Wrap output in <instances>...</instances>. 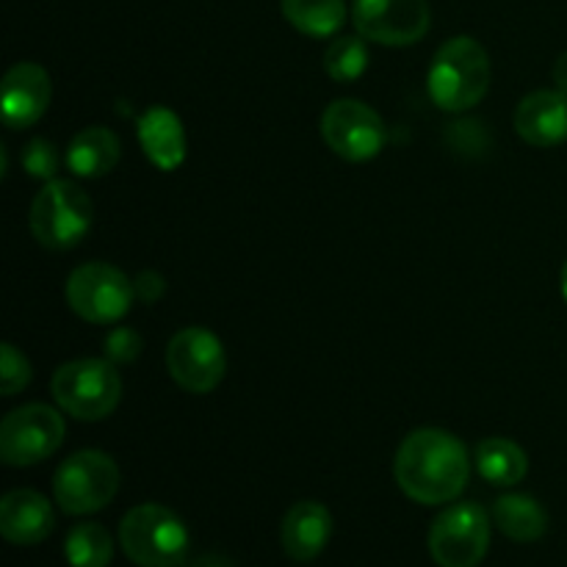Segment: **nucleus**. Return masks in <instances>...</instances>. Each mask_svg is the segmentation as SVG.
I'll return each instance as SVG.
<instances>
[{
    "instance_id": "a211bd4d",
    "label": "nucleus",
    "mask_w": 567,
    "mask_h": 567,
    "mask_svg": "<svg viewBox=\"0 0 567 567\" xmlns=\"http://www.w3.org/2000/svg\"><path fill=\"white\" fill-rule=\"evenodd\" d=\"M122 144L114 131L103 125L83 127L66 147V169L75 177H103L120 164Z\"/></svg>"
},
{
    "instance_id": "5701e85b",
    "label": "nucleus",
    "mask_w": 567,
    "mask_h": 567,
    "mask_svg": "<svg viewBox=\"0 0 567 567\" xmlns=\"http://www.w3.org/2000/svg\"><path fill=\"white\" fill-rule=\"evenodd\" d=\"M369 66V48L365 39L360 37H341L327 48L324 53V72L338 83H352Z\"/></svg>"
},
{
    "instance_id": "1a4fd4ad",
    "label": "nucleus",
    "mask_w": 567,
    "mask_h": 567,
    "mask_svg": "<svg viewBox=\"0 0 567 567\" xmlns=\"http://www.w3.org/2000/svg\"><path fill=\"white\" fill-rule=\"evenodd\" d=\"M61 443H64V419L48 404L17 408L0 424V457L14 468L42 463L59 452Z\"/></svg>"
},
{
    "instance_id": "423d86ee",
    "label": "nucleus",
    "mask_w": 567,
    "mask_h": 567,
    "mask_svg": "<svg viewBox=\"0 0 567 567\" xmlns=\"http://www.w3.org/2000/svg\"><path fill=\"white\" fill-rule=\"evenodd\" d=\"M120 491V468L97 449L72 454L53 476L55 504L66 515H92L114 502Z\"/></svg>"
},
{
    "instance_id": "f3484780",
    "label": "nucleus",
    "mask_w": 567,
    "mask_h": 567,
    "mask_svg": "<svg viewBox=\"0 0 567 567\" xmlns=\"http://www.w3.org/2000/svg\"><path fill=\"white\" fill-rule=\"evenodd\" d=\"M136 125L144 155L158 169L172 172L186 161V131H183V122L175 111L153 105L138 116Z\"/></svg>"
},
{
    "instance_id": "412c9836",
    "label": "nucleus",
    "mask_w": 567,
    "mask_h": 567,
    "mask_svg": "<svg viewBox=\"0 0 567 567\" xmlns=\"http://www.w3.org/2000/svg\"><path fill=\"white\" fill-rule=\"evenodd\" d=\"M282 17L305 37L327 39L347 22L343 0H280Z\"/></svg>"
},
{
    "instance_id": "6ab92c4d",
    "label": "nucleus",
    "mask_w": 567,
    "mask_h": 567,
    "mask_svg": "<svg viewBox=\"0 0 567 567\" xmlns=\"http://www.w3.org/2000/svg\"><path fill=\"white\" fill-rule=\"evenodd\" d=\"M493 520L515 543H537L548 532V513L537 498L509 493L493 504Z\"/></svg>"
},
{
    "instance_id": "4be33fe9",
    "label": "nucleus",
    "mask_w": 567,
    "mask_h": 567,
    "mask_svg": "<svg viewBox=\"0 0 567 567\" xmlns=\"http://www.w3.org/2000/svg\"><path fill=\"white\" fill-rule=\"evenodd\" d=\"M64 557L70 567H109L114 559V540L100 524L72 526L64 540Z\"/></svg>"
},
{
    "instance_id": "b1692460",
    "label": "nucleus",
    "mask_w": 567,
    "mask_h": 567,
    "mask_svg": "<svg viewBox=\"0 0 567 567\" xmlns=\"http://www.w3.org/2000/svg\"><path fill=\"white\" fill-rule=\"evenodd\" d=\"M20 164L28 175L48 183L53 181L55 172H59V150H55V144L48 142V138H31V142L25 144V150H22Z\"/></svg>"
},
{
    "instance_id": "f257e3e1",
    "label": "nucleus",
    "mask_w": 567,
    "mask_h": 567,
    "mask_svg": "<svg viewBox=\"0 0 567 567\" xmlns=\"http://www.w3.org/2000/svg\"><path fill=\"white\" fill-rule=\"evenodd\" d=\"M471 474L468 449L452 432L424 426L410 432L393 460V476L402 493L413 502L437 507L465 491Z\"/></svg>"
},
{
    "instance_id": "9d476101",
    "label": "nucleus",
    "mask_w": 567,
    "mask_h": 567,
    "mask_svg": "<svg viewBox=\"0 0 567 567\" xmlns=\"http://www.w3.org/2000/svg\"><path fill=\"white\" fill-rule=\"evenodd\" d=\"M321 136L327 147L343 161L363 164L385 147V125L371 105L360 100H336L321 116Z\"/></svg>"
},
{
    "instance_id": "7ed1b4c3",
    "label": "nucleus",
    "mask_w": 567,
    "mask_h": 567,
    "mask_svg": "<svg viewBox=\"0 0 567 567\" xmlns=\"http://www.w3.org/2000/svg\"><path fill=\"white\" fill-rule=\"evenodd\" d=\"M120 546L138 567H181L188 557V529L169 507L138 504L122 518Z\"/></svg>"
},
{
    "instance_id": "c85d7f7f",
    "label": "nucleus",
    "mask_w": 567,
    "mask_h": 567,
    "mask_svg": "<svg viewBox=\"0 0 567 567\" xmlns=\"http://www.w3.org/2000/svg\"><path fill=\"white\" fill-rule=\"evenodd\" d=\"M192 567H233V563L227 557H221V554H203Z\"/></svg>"
},
{
    "instance_id": "cd10ccee",
    "label": "nucleus",
    "mask_w": 567,
    "mask_h": 567,
    "mask_svg": "<svg viewBox=\"0 0 567 567\" xmlns=\"http://www.w3.org/2000/svg\"><path fill=\"white\" fill-rule=\"evenodd\" d=\"M554 83H557L559 92L567 94V50L559 55L557 64H554Z\"/></svg>"
},
{
    "instance_id": "f8f14e48",
    "label": "nucleus",
    "mask_w": 567,
    "mask_h": 567,
    "mask_svg": "<svg viewBox=\"0 0 567 567\" xmlns=\"http://www.w3.org/2000/svg\"><path fill=\"white\" fill-rule=\"evenodd\" d=\"M352 20L365 42L385 48H408L430 31L426 0H354Z\"/></svg>"
},
{
    "instance_id": "ddd939ff",
    "label": "nucleus",
    "mask_w": 567,
    "mask_h": 567,
    "mask_svg": "<svg viewBox=\"0 0 567 567\" xmlns=\"http://www.w3.org/2000/svg\"><path fill=\"white\" fill-rule=\"evenodd\" d=\"M50 105V75L33 61H20L3 78V120L11 131L31 127Z\"/></svg>"
},
{
    "instance_id": "f03ea898",
    "label": "nucleus",
    "mask_w": 567,
    "mask_h": 567,
    "mask_svg": "<svg viewBox=\"0 0 567 567\" xmlns=\"http://www.w3.org/2000/svg\"><path fill=\"white\" fill-rule=\"evenodd\" d=\"M491 89V55L476 39L454 37L441 44L426 75V92L443 111H468Z\"/></svg>"
},
{
    "instance_id": "6e6552de",
    "label": "nucleus",
    "mask_w": 567,
    "mask_h": 567,
    "mask_svg": "<svg viewBox=\"0 0 567 567\" xmlns=\"http://www.w3.org/2000/svg\"><path fill=\"white\" fill-rule=\"evenodd\" d=\"M491 548V518L476 502L443 509L430 529V554L441 567H476Z\"/></svg>"
},
{
    "instance_id": "39448f33",
    "label": "nucleus",
    "mask_w": 567,
    "mask_h": 567,
    "mask_svg": "<svg viewBox=\"0 0 567 567\" xmlns=\"http://www.w3.org/2000/svg\"><path fill=\"white\" fill-rule=\"evenodd\" d=\"M53 399L78 421H103L122 399V380L111 360L83 358L64 363L53 374Z\"/></svg>"
},
{
    "instance_id": "9b49d317",
    "label": "nucleus",
    "mask_w": 567,
    "mask_h": 567,
    "mask_svg": "<svg viewBox=\"0 0 567 567\" xmlns=\"http://www.w3.org/2000/svg\"><path fill=\"white\" fill-rule=\"evenodd\" d=\"M166 369L183 391L203 396L225 380V347L205 327H186L166 347Z\"/></svg>"
},
{
    "instance_id": "aec40b11",
    "label": "nucleus",
    "mask_w": 567,
    "mask_h": 567,
    "mask_svg": "<svg viewBox=\"0 0 567 567\" xmlns=\"http://www.w3.org/2000/svg\"><path fill=\"white\" fill-rule=\"evenodd\" d=\"M476 468L482 480L496 487H513L529 471V457L524 449L507 437H487L476 446Z\"/></svg>"
},
{
    "instance_id": "a878e982",
    "label": "nucleus",
    "mask_w": 567,
    "mask_h": 567,
    "mask_svg": "<svg viewBox=\"0 0 567 567\" xmlns=\"http://www.w3.org/2000/svg\"><path fill=\"white\" fill-rule=\"evenodd\" d=\"M142 349L144 341L133 327H116V330H111L109 336H105V358H109L111 363H133V360L142 354Z\"/></svg>"
},
{
    "instance_id": "c756f323",
    "label": "nucleus",
    "mask_w": 567,
    "mask_h": 567,
    "mask_svg": "<svg viewBox=\"0 0 567 567\" xmlns=\"http://www.w3.org/2000/svg\"><path fill=\"white\" fill-rule=\"evenodd\" d=\"M559 286H563V297H565V302H567V260H565V266H563V277H559Z\"/></svg>"
},
{
    "instance_id": "dca6fc26",
    "label": "nucleus",
    "mask_w": 567,
    "mask_h": 567,
    "mask_svg": "<svg viewBox=\"0 0 567 567\" xmlns=\"http://www.w3.org/2000/svg\"><path fill=\"white\" fill-rule=\"evenodd\" d=\"M332 537V515L319 502H299L286 513L280 526L282 551L293 563H313Z\"/></svg>"
},
{
    "instance_id": "bb28decb",
    "label": "nucleus",
    "mask_w": 567,
    "mask_h": 567,
    "mask_svg": "<svg viewBox=\"0 0 567 567\" xmlns=\"http://www.w3.org/2000/svg\"><path fill=\"white\" fill-rule=\"evenodd\" d=\"M133 288H136V299H142V302L153 305V302H158L161 297H164L166 282H164V277L158 275V271L147 269V271H142V275H138L136 280H133Z\"/></svg>"
},
{
    "instance_id": "393cba45",
    "label": "nucleus",
    "mask_w": 567,
    "mask_h": 567,
    "mask_svg": "<svg viewBox=\"0 0 567 567\" xmlns=\"http://www.w3.org/2000/svg\"><path fill=\"white\" fill-rule=\"evenodd\" d=\"M0 354H3V360H0V391H3V396H14V393H20L31 382V363L11 343H3Z\"/></svg>"
},
{
    "instance_id": "0eeeda50",
    "label": "nucleus",
    "mask_w": 567,
    "mask_h": 567,
    "mask_svg": "<svg viewBox=\"0 0 567 567\" xmlns=\"http://www.w3.org/2000/svg\"><path fill=\"white\" fill-rule=\"evenodd\" d=\"M66 305L92 324H114L131 310L136 288L122 269L111 264H83L66 280Z\"/></svg>"
},
{
    "instance_id": "2eb2a0df",
    "label": "nucleus",
    "mask_w": 567,
    "mask_h": 567,
    "mask_svg": "<svg viewBox=\"0 0 567 567\" xmlns=\"http://www.w3.org/2000/svg\"><path fill=\"white\" fill-rule=\"evenodd\" d=\"M55 526L53 507L37 491H11L0 502V535L14 546H37Z\"/></svg>"
},
{
    "instance_id": "4468645a",
    "label": "nucleus",
    "mask_w": 567,
    "mask_h": 567,
    "mask_svg": "<svg viewBox=\"0 0 567 567\" xmlns=\"http://www.w3.org/2000/svg\"><path fill=\"white\" fill-rule=\"evenodd\" d=\"M515 131L532 147H557L567 142V94L540 89L526 94L515 109Z\"/></svg>"
},
{
    "instance_id": "20e7f679",
    "label": "nucleus",
    "mask_w": 567,
    "mask_h": 567,
    "mask_svg": "<svg viewBox=\"0 0 567 567\" xmlns=\"http://www.w3.org/2000/svg\"><path fill=\"white\" fill-rule=\"evenodd\" d=\"M92 227V199L75 181L53 177L31 205V233L53 252L78 247Z\"/></svg>"
}]
</instances>
